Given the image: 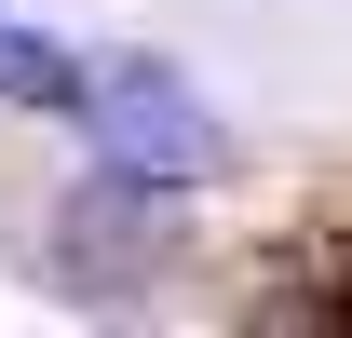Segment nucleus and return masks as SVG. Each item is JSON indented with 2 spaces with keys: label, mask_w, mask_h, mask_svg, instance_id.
<instances>
[{
  "label": "nucleus",
  "mask_w": 352,
  "mask_h": 338,
  "mask_svg": "<svg viewBox=\"0 0 352 338\" xmlns=\"http://www.w3.org/2000/svg\"><path fill=\"white\" fill-rule=\"evenodd\" d=\"M82 122L109 149V176H149V190H190V176L217 163V122L190 109V82L176 68H135V54L82 82Z\"/></svg>",
  "instance_id": "obj_1"
},
{
  "label": "nucleus",
  "mask_w": 352,
  "mask_h": 338,
  "mask_svg": "<svg viewBox=\"0 0 352 338\" xmlns=\"http://www.w3.org/2000/svg\"><path fill=\"white\" fill-rule=\"evenodd\" d=\"M54 257H68V284H82V297H109L122 271H149V257H163V190H149V176H109V163H95V190L68 203Z\"/></svg>",
  "instance_id": "obj_2"
},
{
  "label": "nucleus",
  "mask_w": 352,
  "mask_h": 338,
  "mask_svg": "<svg viewBox=\"0 0 352 338\" xmlns=\"http://www.w3.org/2000/svg\"><path fill=\"white\" fill-rule=\"evenodd\" d=\"M82 54H54L41 27H14V14H0V95H14V109H82Z\"/></svg>",
  "instance_id": "obj_3"
}]
</instances>
